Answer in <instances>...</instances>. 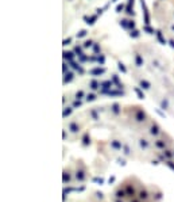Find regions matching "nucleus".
Returning a JSON list of instances; mask_svg holds the SVG:
<instances>
[{
    "mask_svg": "<svg viewBox=\"0 0 174 202\" xmlns=\"http://www.w3.org/2000/svg\"><path fill=\"white\" fill-rule=\"evenodd\" d=\"M76 179L78 182H84L85 179H87V175H85V172H84V171H77V172H76Z\"/></svg>",
    "mask_w": 174,
    "mask_h": 202,
    "instance_id": "1",
    "label": "nucleus"
},
{
    "mask_svg": "<svg viewBox=\"0 0 174 202\" xmlns=\"http://www.w3.org/2000/svg\"><path fill=\"white\" fill-rule=\"evenodd\" d=\"M125 193H127L128 197H134V195H135V188H134V186L127 184V190H125Z\"/></svg>",
    "mask_w": 174,
    "mask_h": 202,
    "instance_id": "2",
    "label": "nucleus"
},
{
    "mask_svg": "<svg viewBox=\"0 0 174 202\" xmlns=\"http://www.w3.org/2000/svg\"><path fill=\"white\" fill-rule=\"evenodd\" d=\"M149 198V193L146 190H140L139 191V199H143V201H146Z\"/></svg>",
    "mask_w": 174,
    "mask_h": 202,
    "instance_id": "3",
    "label": "nucleus"
},
{
    "mask_svg": "<svg viewBox=\"0 0 174 202\" xmlns=\"http://www.w3.org/2000/svg\"><path fill=\"white\" fill-rule=\"evenodd\" d=\"M115 195L118 197V198H123V197H125V195H127V193H125L124 190H122V188H119V190H116Z\"/></svg>",
    "mask_w": 174,
    "mask_h": 202,
    "instance_id": "4",
    "label": "nucleus"
},
{
    "mask_svg": "<svg viewBox=\"0 0 174 202\" xmlns=\"http://www.w3.org/2000/svg\"><path fill=\"white\" fill-rule=\"evenodd\" d=\"M66 179H68V182H70V174L66 175V172H65V174H63V183H66Z\"/></svg>",
    "mask_w": 174,
    "mask_h": 202,
    "instance_id": "5",
    "label": "nucleus"
},
{
    "mask_svg": "<svg viewBox=\"0 0 174 202\" xmlns=\"http://www.w3.org/2000/svg\"><path fill=\"white\" fill-rule=\"evenodd\" d=\"M171 163H173V161H167V166H169V167H170V168H171V170H174V164H171Z\"/></svg>",
    "mask_w": 174,
    "mask_h": 202,
    "instance_id": "6",
    "label": "nucleus"
},
{
    "mask_svg": "<svg viewBox=\"0 0 174 202\" xmlns=\"http://www.w3.org/2000/svg\"><path fill=\"white\" fill-rule=\"evenodd\" d=\"M131 202H139V201H138V199H132V201H131Z\"/></svg>",
    "mask_w": 174,
    "mask_h": 202,
    "instance_id": "7",
    "label": "nucleus"
},
{
    "mask_svg": "<svg viewBox=\"0 0 174 202\" xmlns=\"http://www.w3.org/2000/svg\"><path fill=\"white\" fill-rule=\"evenodd\" d=\"M115 202H120V201H115ZM122 202H123V201H122Z\"/></svg>",
    "mask_w": 174,
    "mask_h": 202,
    "instance_id": "8",
    "label": "nucleus"
}]
</instances>
